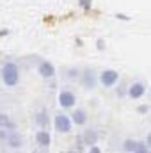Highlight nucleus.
I'll use <instances>...</instances> for the list:
<instances>
[{
	"mask_svg": "<svg viewBox=\"0 0 151 153\" xmlns=\"http://www.w3.org/2000/svg\"><path fill=\"white\" fill-rule=\"evenodd\" d=\"M0 80H4V84L7 87H14L20 82V66L14 61H7L2 66V73H0Z\"/></svg>",
	"mask_w": 151,
	"mask_h": 153,
	"instance_id": "1",
	"label": "nucleus"
},
{
	"mask_svg": "<svg viewBox=\"0 0 151 153\" xmlns=\"http://www.w3.org/2000/svg\"><path fill=\"white\" fill-rule=\"evenodd\" d=\"M80 85L85 89V91H94L98 87V73L94 68H85V70H80Z\"/></svg>",
	"mask_w": 151,
	"mask_h": 153,
	"instance_id": "2",
	"label": "nucleus"
},
{
	"mask_svg": "<svg viewBox=\"0 0 151 153\" xmlns=\"http://www.w3.org/2000/svg\"><path fill=\"white\" fill-rule=\"evenodd\" d=\"M117 82H119V71H117V70L107 68V70H103V71L98 75V84H101V85L107 87V89L114 87Z\"/></svg>",
	"mask_w": 151,
	"mask_h": 153,
	"instance_id": "3",
	"label": "nucleus"
},
{
	"mask_svg": "<svg viewBox=\"0 0 151 153\" xmlns=\"http://www.w3.org/2000/svg\"><path fill=\"white\" fill-rule=\"evenodd\" d=\"M53 128H55V132H59V134L66 135V134H70V132H71L73 123H71L70 116L61 114V112H59V114L53 116Z\"/></svg>",
	"mask_w": 151,
	"mask_h": 153,
	"instance_id": "4",
	"label": "nucleus"
},
{
	"mask_svg": "<svg viewBox=\"0 0 151 153\" xmlns=\"http://www.w3.org/2000/svg\"><path fill=\"white\" fill-rule=\"evenodd\" d=\"M57 102L62 109H73L76 105V94L70 89H62L57 96Z\"/></svg>",
	"mask_w": 151,
	"mask_h": 153,
	"instance_id": "5",
	"label": "nucleus"
},
{
	"mask_svg": "<svg viewBox=\"0 0 151 153\" xmlns=\"http://www.w3.org/2000/svg\"><path fill=\"white\" fill-rule=\"evenodd\" d=\"M38 73H39V76L44 78V80H52V78H55V75H57V70H55L53 62L43 59V61L38 62Z\"/></svg>",
	"mask_w": 151,
	"mask_h": 153,
	"instance_id": "6",
	"label": "nucleus"
},
{
	"mask_svg": "<svg viewBox=\"0 0 151 153\" xmlns=\"http://www.w3.org/2000/svg\"><path fill=\"white\" fill-rule=\"evenodd\" d=\"M146 91H148L146 84L139 80V82H133V84H130V85L126 87V96H128L130 100H139V98H142V96L146 94Z\"/></svg>",
	"mask_w": 151,
	"mask_h": 153,
	"instance_id": "7",
	"label": "nucleus"
},
{
	"mask_svg": "<svg viewBox=\"0 0 151 153\" xmlns=\"http://www.w3.org/2000/svg\"><path fill=\"white\" fill-rule=\"evenodd\" d=\"M36 144H38L39 150L48 152V148H50V144H52V135H50V132H48V130L41 128V130L36 132Z\"/></svg>",
	"mask_w": 151,
	"mask_h": 153,
	"instance_id": "8",
	"label": "nucleus"
},
{
	"mask_svg": "<svg viewBox=\"0 0 151 153\" xmlns=\"http://www.w3.org/2000/svg\"><path fill=\"white\" fill-rule=\"evenodd\" d=\"M23 135L21 134H18L16 130H13V132H9V135H7V139H5V146L9 148V150H20V148H23Z\"/></svg>",
	"mask_w": 151,
	"mask_h": 153,
	"instance_id": "9",
	"label": "nucleus"
},
{
	"mask_svg": "<svg viewBox=\"0 0 151 153\" xmlns=\"http://www.w3.org/2000/svg\"><path fill=\"white\" fill-rule=\"evenodd\" d=\"M73 109H75V111H73L71 116H70L71 123L76 125V126H84V125H87V119H89L87 111H85V109H82V107H73Z\"/></svg>",
	"mask_w": 151,
	"mask_h": 153,
	"instance_id": "10",
	"label": "nucleus"
},
{
	"mask_svg": "<svg viewBox=\"0 0 151 153\" xmlns=\"http://www.w3.org/2000/svg\"><path fill=\"white\" fill-rule=\"evenodd\" d=\"M82 141H84V144L89 148V146H93V144H98V139H100V134L94 130V128H85L82 134Z\"/></svg>",
	"mask_w": 151,
	"mask_h": 153,
	"instance_id": "11",
	"label": "nucleus"
},
{
	"mask_svg": "<svg viewBox=\"0 0 151 153\" xmlns=\"http://www.w3.org/2000/svg\"><path fill=\"white\" fill-rule=\"evenodd\" d=\"M34 121H36V125L39 128L48 130L50 128V114H48V111L46 109H39L38 112L34 114Z\"/></svg>",
	"mask_w": 151,
	"mask_h": 153,
	"instance_id": "12",
	"label": "nucleus"
},
{
	"mask_svg": "<svg viewBox=\"0 0 151 153\" xmlns=\"http://www.w3.org/2000/svg\"><path fill=\"white\" fill-rule=\"evenodd\" d=\"M64 75L68 76L70 80H78V76H80V68H76V66H70V68H66Z\"/></svg>",
	"mask_w": 151,
	"mask_h": 153,
	"instance_id": "13",
	"label": "nucleus"
},
{
	"mask_svg": "<svg viewBox=\"0 0 151 153\" xmlns=\"http://www.w3.org/2000/svg\"><path fill=\"white\" fill-rule=\"evenodd\" d=\"M135 146H137V141H135V139H124V141H123V152L133 153Z\"/></svg>",
	"mask_w": 151,
	"mask_h": 153,
	"instance_id": "14",
	"label": "nucleus"
},
{
	"mask_svg": "<svg viewBox=\"0 0 151 153\" xmlns=\"http://www.w3.org/2000/svg\"><path fill=\"white\" fill-rule=\"evenodd\" d=\"M133 153H151V152H150V146L144 144V141H137V146H135Z\"/></svg>",
	"mask_w": 151,
	"mask_h": 153,
	"instance_id": "15",
	"label": "nucleus"
},
{
	"mask_svg": "<svg viewBox=\"0 0 151 153\" xmlns=\"http://www.w3.org/2000/svg\"><path fill=\"white\" fill-rule=\"evenodd\" d=\"M9 123H11L9 114H7V112H0V128H5Z\"/></svg>",
	"mask_w": 151,
	"mask_h": 153,
	"instance_id": "16",
	"label": "nucleus"
},
{
	"mask_svg": "<svg viewBox=\"0 0 151 153\" xmlns=\"http://www.w3.org/2000/svg\"><path fill=\"white\" fill-rule=\"evenodd\" d=\"M78 5H80L84 11H89L91 5H93V2H91V0H78Z\"/></svg>",
	"mask_w": 151,
	"mask_h": 153,
	"instance_id": "17",
	"label": "nucleus"
},
{
	"mask_svg": "<svg viewBox=\"0 0 151 153\" xmlns=\"http://www.w3.org/2000/svg\"><path fill=\"white\" fill-rule=\"evenodd\" d=\"M137 112H139V114H148V112H150V105H148V103H142V105H139V107H137Z\"/></svg>",
	"mask_w": 151,
	"mask_h": 153,
	"instance_id": "18",
	"label": "nucleus"
},
{
	"mask_svg": "<svg viewBox=\"0 0 151 153\" xmlns=\"http://www.w3.org/2000/svg\"><path fill=\"white\" fill-rule=\"evenodd\" d=\"M76 152L80 153L82 152V150H84V146H85V144H84V141H82V135H76Z\"/></svg>",
	"mask_w": 151,
	"mask_h": 153,
	"instance_id": "19",
	"label": "nucleus"
},
{
	"mask_svg": "<svg viewBox=\"0 0 151 153\" xmlns=\"http://www.w3.org/2000/svg\"><path fill=\"white\" fill-rule=\"evenodd\" d=\"M7 135H9V130L7 128H0V143H5Z\"/></svg>",
	"mask_w": 151,
	"mask_h": 153,
	"instance_id": "20",
	"label": "nucleus"
},
{
	"mask_svg": "<svg viewBox=\"0 0 151 153\" xmlns=\"http://www.w3.org/2000/svg\"><path fill=\"white\" fill-rule=\"evenodd\" d=\"M89 153H101V148L98 144H93V146H89Z\"/></svg>",
	"mask_w": 151,
	"mask_h": 153,
	"instance_id": "21",
	"label": "nucleus"
},
{
	"mask_svg": "<svg viewBox=\"0 0 151 153\" xmlns=\"http://www.w3.org/2000/svg\"><path fill=\"white\" fill-rule=\"evenodd\" d=\"M96 43H98V45H96V46H98V50H105V41H103V39H98Z\"/></svg>",
	"mask_w": 151,
	"mask_h": 153,
	"instance_id": "22",
	"label": "nucleus"
},
{
	"mask_svg": "<svg viewBox=\"0 0 151 153\" xmlns=\"http://www.w3.org/2000/svg\"><path fill=\"white\" fill-rule=\"evenodd\" d=\"M144 144L151 148V134H148V135H146V141H144Z\"/></svg>",
	"mask_w": 151,
	"mask_h": 153,
	"instance_id": "23",
	"label": "nucleus"
},
{
	"mask_svg": "<svg viewBox=\"0 0 151 153\" xmlns=\"http://www.w3.org/2000/svg\"><path fill=\"white\" fill-rule=\"evenodd\" d=\"M66 153H78V152H76V150H68Z\"/></svg>",
	"mask_w": 151,
	"mask_h": 153,
	"instance_id": "24",
	"label": "nucleus"
}]
</instances>
